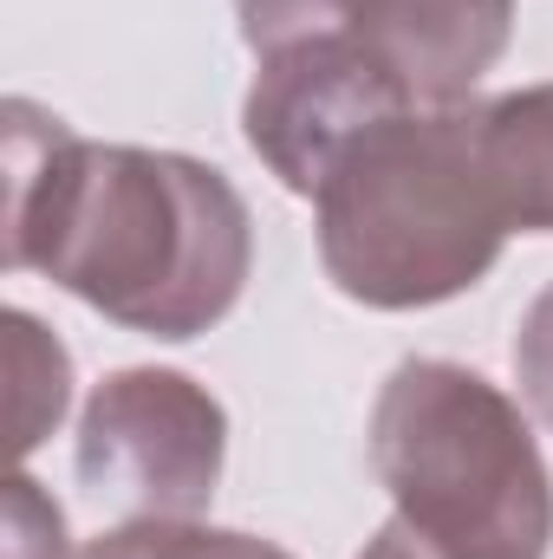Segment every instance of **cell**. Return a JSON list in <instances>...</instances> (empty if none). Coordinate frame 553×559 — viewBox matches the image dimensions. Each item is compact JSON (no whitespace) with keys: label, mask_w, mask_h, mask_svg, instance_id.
<instances>
[{"label":"cell","mask_w":553,"mask_h":559,"mask_svg":"<svg viewBox=\"0 0 553 559\" xmlns=\"http://www.w3.org/2000/svg\"><path fill=\"white\" fill-rule=\"evenodd\" d=\"M515 378H521L528 411L553 429V280L528 299V312L515 325Z\"/></svg>","instance_id":"8fae6325"},{"label":"cell","mask_w":553,"mask_h":559,"mask_svg":"<svg viewBox=\"0 0 553 559\" xmlns=\"http://www.w3.org/2000/svg\"><path fill=\"white\" fill-rule=\"evenodd\" d=\"M345 33L411 92V105H469L508 52L515 0H352Z\"/></svg>","instance_id":"8992f818"},{"label":"cell","mask_w":553,"mask_h":559,"mask_svg":"<svg viewBox=\"0 0 553 559\" xmlns=\"http://www.w3.org/2000/svg\"><path fill=\"white\" fill-rule=\"evenodd\" d=\"M7 559H72L66 514H59L52 495H39L33 475L7 481Z\"/></svg>","instance_id":"30bf717a"},{"label":"cell","mask_w":553,"mask_h":559,"mask_svg":"<svg viewBox=\"0 0 553 559\" xmlns=\"http://www.w3.org/2000/svg\"><path fill=\"white\" fill-rule=\"evenodd\" d=\"M7 267H33L111 325L202 338L255 267L242 189L176 150L92 143L33 98L7 105Z\"/></svg>","instance_id":"6da1fadb"},{"label":"cell","mask_w":553,"mask_h":559,"mask_svg":"<svg viewBox=\"0 0 553 559\" xmlns=\"http://www.w3.org/2000/svg\"><path fill=\"white\" fill-rule=\"evenodd\" d=\"M228 462V411L183 371H111L79 417V481L131 521H202Z\"/></svg>","instance_id":"277c9868"},{"label":"cell","mask_w":553,"mask_h":559,"mask_svg":"<svg viewBox=\"0 0 553 559\" xmlns=\"http://www.w3.org/2000/svg\"><path fill=\"white\" fill-rule=\"evenodd\" d=\"M79 559H293L261 534L209 527V521H125L98 534Z\"/></svg>","instance_id":"9c48e42d"},{"label":"cell","mask_w":553,"mask_h":559,"mask_svg":"<svg viewBox=\"0 0 553 559\" xmlns=\"http://www.w3.org/2000/svg\"><path fill=\"white\" fill-rule=\"evenodd\" d=\"M489 163L521 235H553V85H528L482 105Z\"/></svg>","instance_id":"52a82bcc"},{"label":"cell","mask_w":553,"mask_h":559,"mask_svg":"<svg viewBox=\"0 0 553 559\" xmlns=\"http://www.w3.org/2000/svg\"><path fill=\"white\" fill-rule=\"evenodd\" d=\"M372 468L436 559H548L553 475L521 404L449 358H404L372 404Z\"/></svg>","instance_id":"3957f363"},{"label":"cell","mask_w":553,"mask_h":559,"mask_svg":"<svg viewBox=\"0 0 553 559\" xmlns=\"http://www.w3.org/2000/svg\"><path fill=\"white\" fill-rule=\"evenodd\" d=\"M358 559H436V554H430V547L416 540L404 521H385V527H378V534L365 540V554H358Z\"/></svg>","instance_id":"7c38bea8"},{"label":"cell","mask_w":553,"mask_h":559,"mask_svg":"<svg viewBox=\"0 0 553 559\" xmlns=\"http://www.w3.org/2000/svg\"><path fill=\"white\" fill-rule=\"evenodd\" d=\"M391 111H411V92L352 33H313L261 52L242 131L293 195H319L326 169Z\"/></svg>","instance_id":"5b68a950"},{"label":"cell","mask_w":553,"mask_h":559,"mask_svg":"<svg viewBox=\"0 0 553 559\" xmlns=\"http://www.w3.org/2000/svg\"><path fill=\"white\" fill-rule=\"evenodd\" d=\"M313 222L326 280L372 312H416L482 286L515 235L482 105H411L378 118L326 169Z\"/></svg>","instance_id":"7a4b0ae2"},{"label":"cell","mask_w":553,"mask_h":559,"mask_svg":"<svg viewBox=\"0 0 553 559\" xmlns=\"http://www.w3.org/2000/svg\"><path fill=\"white\" fill-rule=\"evenodd\" d=\"M7 365H13V449H39V436L66 417L72 397V358L66 345L33 319V312H7Z\"/></svg>","instance_id":"ba28073f"}]
</instances>
